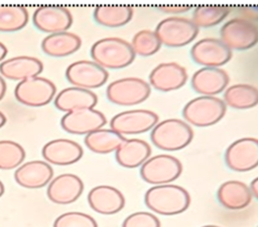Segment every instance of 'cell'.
I'll return each mask as SVG.
<instances>
[{"instance_id": "1", "label": "cell", "mask_w": 258, "mask_h": 227, "mask_svg": "<svg viewBox=\"0 0 258 227\" xmlns=\"http://www.w3.org/2000/svg\"><path fill=\"white\" fill-rule=\"evenodd\" d=\"M146 207L164 216L177 215L184 212L190 204L189 193L181 186L174 184L155 185L144 195Z\"/></svg>"}, {"instance_id": "2", "label": "cell", "mask_w": 258, "mask_h": 227, "mask_svg": "<svg viewBox=\"0 0 258 227\" xmlns=\"http://www.w3.org/2000/svg\"><path fill=\"white\" fill-rule=\"evenodd\" d=\"M93 61L104 68L120 69L130 65L135 59L131 43L119 37L97 40L91 47Z\"/></svg>"}, {"instance_id": "3", "label": "cell", "mask_w": 258, "mask_h": 227, "mask_svg": "<svg viewBox=\"0 0 258 227\" xmlns=\"http://www.w3.org/2000/svg\"><path fill=\"white\" fill-rule=\"evenodd\" d=\"M194 139L189 124L179 119H167L158 122L151 130L150 140L160 150L174 152L187 147Z\"/></svg>"}, {"instance_id": "4", "label": "cell", "mask_w": 258, "mask_h": 227, "mask_svg": "<svg viewBox=\"0 0 258 227\" xmlns=\"http://www.w3.org/2000/svg\"><path fill=\"white\" fill-rule=\"evenodd\" d=\"M227 111L224 99L217 96L201 95L190 99L182 108V117L187 124L205 128L219 123Z\"/></svg>"}, {"instance_id": "5", "label": "cell", "mask_w": 258, "mask_h": 227, "mask_svg": "<svg viewBox=\"0 0 258 227\" xmlns=\"http://www.w3.org/2000/svg\"><path fill=\"white\" fill-rule=\"evenodd\" d=\"M150 93V84L139 77H124L114 80L106 89L109 101L121 106L139 104L146 100Z\"/></svg>"}, {"instance_id": "6", "label": "cell", "mask_w": 258, "mask_h": 227, "mask_svg": "<svg viewBox=\"0 0 258 227\" xmlns=\"http://www.w3.org/2000/svg\"><path fill=\"white\" fill-rule=\"evenodd\" d=\"M200 28L191 19L171 16L162 19L155 27V33L161 44L168 47H181L192 42Z\"/></svg>"}, {"instance_id": "7", "label": "cell", "mask_w": 258, "mask_h": 227, "mask_svg": "<svg viewBox=\"0 0 258 227\" xmlns=\"http://www.w3.org/2000/svg\"><path fill=\"white\" fill-rule=\"evenodd\" d=\"M181 172L182 165L180 161L167 154L150 157L140 168L142 180L153 186L170 184L181 175Z\"/></svg>"}, {"instance_id": "8", "label": "cell", "mask_w": 258, "mask_h": 227, "mask_svg": "<svg viewBox=\"0 0 258 227\" xmlns=\"http://www.w3.org/2000/svg\"><path fill=\"white\" fill-rule=\"evenodd\" d=\"M55 84L42 76L19 81L14 88L16 100L31 107H40L48 104L55 97Z\"/></svg>"}, {"instance_id": "9", "label": "cell", "mask_w": 258, "mask_h": 227, "mask_svg": "<svg viewBox=\"0 0 258 227\" xmlns=\"http://www.w3.org/2000/svg\"><path fill=\"white\" fill-rule=\"evenodd\" d=\"M220 39L231 50H247L258 43V24L236 17L220 29Z\"/></svg>"}, {"instance_id": "10", "label": "cell", "mask_w": 258, "mask_h": 227, "mask_svg": "<svg viewBox=\"0 0 258 227\" xmlns=\"http://www.w3.org/2000/svg\"><path fill=\"white\" fill-rule=\"evenodd\" d=\"M158 123V116L152 110L137 108L115 115L110 121V129L116 133L136 135L151 131Z\"/></svg>"}, {"instance_id": "11", "label": "cell", "mask_w": 258, "mask_h": 227, "mask_svg": "<svg viewBox=\"0 0 258 227\" xmlns=\"http://www.w3.org/2000/svg\"><path fill=\"white\" fill-rule=\"evenodd\" d=\"M225 163L234 172H249L258 167V139L241 138L225 152Z\"/></svg>"}, {"instance_id": "12", "label": "cell", "mask_w": 258, "mask_h": 227, "mask_svg": "<svg viewBox=\"0 0 258 227\" xmlns=\"http://www.w3.org/2000/svg\"><path fill=\"white\" fill-rule=\"evenodd\" d=\"M66 77L74 86L93 89L104 85L109 78V73L95 61L78 60L67 67Z\"/></svg>"}, {"instance_id": "13", "label": "cell", "mask_w": 258, "mask_h": 227, "mask_svg": "<svg viewBox=\"0 0 258 227\" xmlns=\"http://www.w3.org/2000/svg\"><path fill=\"white\" fill-rule=\"evenodd\" d=\"M190 56L194 62L204 67H220L232 58V50L221 39L207 37L191 46Z\"/></svg>"}, {"instance_id": "14", "label": "cell", "mask_w": 258, "mask_h": 227, "mask_svg": "<svg viewBox=\"0 0 258 227\" xmlns=\"http://www.w3.org/2000/svg\"><path fill=\"white\" fill-rule=\"evenodd\" d=\"M34 26L48 34L68 31L73 24L71 11L61 5L46 4L40 5L32 15Z\"/></svg>"}, {"instance_id": "15", "label": "cell", "mask_w": 258, "mask_h": 227, "mask_svg": "<svg viewBox=\"0 0 258 227\" xmlns=\"http://www.w3.org/2000/svg\"><path fill=\"white\" fill-rule=\"evenodd\" d=\"M107 123L103 112L95 108H82L67 112L60 120L63 131L73 135H88L102 129Z\"/></svg>"}, {"instance_id": "16", "label": "cell", "mask_w": 258, "mask_h": 227, "mask_svg": "<svg viewBox=\"0 0 258 227\" xmlns=\"http://www.w3.org/2000/svg\"><path fill=\"white\" fill-rule=\"evenodd\" d=\"M84 191L82 179L75 174H60L47 185L46 195L54 204L67 205L77 201Z\"/></svg>"}, {"instance_id": "17", "label": "cell", "mask_w": 258, "mask_h": 227, "mask_svg": "<svg viewBox=\"0 0 258 227\" xmlns=\"http://www.w3.org/2000/svg\"><path fill=\"white\" fill-rule=\"evenodd\" d=\"M187 80L186 69L176 62L156 65L149 74V84L156 90L167 92L182 87Z\"/></svg>"}, {"instance_id": "18", "label": "cell", "mask_w": 258, "mask_h": 227, "mask_svg": "<svg viewBox=\"0 0 258 227\" xmlns=\"http://www.w3.org/2000/svg\"><path fill=\"white\" fill-rule=\"evenodd\" d=\"M53 178L52 167L46 161H29L20 165L14 172L16 183L27 189H38L49 184Z\"/></svg>"}, {"instance_id": "19", "label": "cell", "mask_w": 258, "mask_h": 227, "mask_svg": "<svg viewBox=\"0 0 258 227\" xmlns=\"http://www.w3.org/2000/svg\"><path fill=\"white\" fill-rule=\"evenodd\" d=\"M41 154L48 164L68 166L80 161L84 151L80 144L73 140L55 139L43 146Z\"/></svg>"}, {"instance_id": "20", "label": "cell", "mask_w": 258, "mask_h": 227, "mask_svg": "<svg viewBox=\"0 0 258 227\" xmlns=\"http://www.w3.org/2000/svg\"><path fill=\"white\" fill-rule=\"evenodd\" d=\"M88 203L97 213L112 215L120 212L125 206L123 194L115 187L99 185L88 193Z\"/></svg>"}, {"instance_id": "21", "label": "cell", "mask_w": 258, "mask_h": 227, "mask_svg": "<svg viewBox=\"0 0 258 227\" xmlns=\"http://www.w3.org/2000/svg\"><path fill=\"white\" fill-rule=\"evenodd\" d=\"M229 83L228 73L220 67H202L197 70L190 80L192 89L202 94L216 96L226 89Z\"/></svg>"}, {"instance_id": "22", "label": "cell", "mask_w": 258, "mask_h": 227, "mask_svg": "<svg viewBox=\"0 0 258 227\" xmlns=\"http://www.w3.org/2000/svg\"><path fill=\"white\" fill-rule=\"evenodd\" d=\"M43 70V63L36 57L20 55L3 60L0 63V73L5 78L22 81L38 76Z\"/></svg>"}, {"instance_id": "23", "label": "cell", "mask_w": 258, "mask_h": 227, "mask_svg": "<svg viewBox=\"0 0 258 227\" xmlns=\"http://www.w3.org/2000/svg\"><path fill=\"white\" fill-rule=\"evenodd\" d=\"M98 102V96L90 89L77 86L61 89L54 97V106L64 112H71L82 108H94Z\"/></svg>"}, {"instance_id": "24", "label": "cell", "mask_w": 258, "mask_h": 227, "mask_svg": "<svg viewBox=\"0 0 258 227\" xmlns=\"http://www.w3.org/2000/svg\"><path fill=\"white\" fill-rule=\"evenodd\" d=\"M151 155L150 145L141 139H125L115 152L117 163L128 169L141 167Z\"/></svg>"}, {"instance_id": "25", "label": "cell", "mask_w": 258, "mask_h": 227, "mask_svg": "<svg viewBox=\"0 0 258 227\" xmlns=\"http://www.w3.org/2000/svg\"><path fill=\"white\" fill-rule=\"evenodd\" d=\"M249 186L238 180H229L221 184L217 191L219 203L228 210H241L252 201Z\"/></svg>"}, {"instance_id": "26", "label": "cell", "mask_w": 258, "mask_h": 227, "mask_svg": "<svg viewBox=\"0 0 258 227\" xmlns=\"http://www.w3.org/2000/svg\"><path fill=\"white\" fill-rule=\"evenodd\" d=\"M82 45L79 35L63 31L45 36L41 41L42 51L51 57H66L75 53Z\"/></svg>"}, {"instance_id": "27", "label": "cell", "mask_w": 258, "mask_h": 227, "mask_svg": "<svg viewBox=\"0 0 258 227\" xmlns=\"http://www.w3.org/2000/svg\"><path fill=\"white\" fill-rule=\"evenodd\" d=\"M94 20L105 27L115 28L127 24L133 17V8L126 4H103L94 9Z\"/></svg>"}, {"instance_id": "28", "label": "cell", "mask_w": 258, "mask_h": 227, "mask_svg": "<svg viewBox=\"0 0 258 227\" xmlns=\"http://www.w3.org/2000/svg\"><path fill=\"white\" fill-rule=\"evenodd\" d=\"M125 139L112 129H99L86 135L84 143L93 153L106 155L116 152Z\"/></svg>"}, {"instance_id": "29", "label": "cell", "mask_w": 258, "mask_h": 227, "mask_svg": "<svg viewBox=\"0 0 258 227\" xmlns=\"http://www.w3.org/2000/svg\"><path fill=\"white\" fill-rule=\"evenodd\" d=\"M224 101L236 109H247L258 104V88L248 83H236L226 88Z\"/></svg>"}, {"instance_id": "30", "label": "cell", "mask_w": 258, "mask_h": 227, "mask_svg": "<svg viewBox=\"0 0 258 227\" xmlns=\"http://www.w3.org/2000/svg\"><path fill=\"white\" fill-rule=\"evenodd\" d=\"M230 11V7L224 4H201L195 6L191 20L199 28L214 27L220 24Z\"/></svg>"}, {"instance_id": "31", "label": "cell", "mask_w": 258, "mask_h": 227, "mask_svg": "<svg viewBox=\"0 0 258 227\" xmlns=\"http://www.w3.org/2000/svg\"><path fill=\"white\" fill-rule=\"evenodd\" d=\"M28 10L18 4H0V32H15L28 23Z\"/></svg>"}, {"instance_id": "32", "label": "cell", "mask_w": 258, "mask_h": 227, "mask_svg": "<svg viewBox=\"0 0 258 227\" xmlns=\"http://www.w3.org/2000/svg\"><path fill=\"white\" fill-rule=\"evenodd\" d=\"M25 159L23 147L10 140L0 141V170L17 169Z\"/></svg>"}, {"instance_id": "33", "label": "cell", "mask_w": 258, "mask_h": 227, "mask_svg": "<svg viewBox=\"0 0 258 227\" xmlns=\"http://www.w3.org/2000/svg\"><path fill=\"white\" fill-rule=\"evenodd\" d=\"M131 45L135 54L143 57L155 54L161 46V42L155 31L143 29L134 34Z\"/></svg>"}, {"instance_id": "34", "label": "cell", "mask_w": 258, "mask_h": 227, "mask_svg": "<svg viewBox=\"0 0 258 227\" xmlns=\"http://www.w3.org/2000/svg\"><path fill=\"white\" fill-rule=\"evenodd\" d=\"M53 227H98V224L87 213L71 211L59 215L54 220Z\"/></svg>"}, {"instance_id": "35", "label": "cell", "mask_w": 258, "mask_h": 227, "mask_svg": "<svg viewBox=\"0 0 258 227\" xmlns=\"http://www.w3.org/2000/svg\"><path fill=\"white\" fill-rule=\"evenodd\" d=\"M122 227H160V221L153 213L138 211L127 216Z\"/></svg>"}, {"instance_id": "36", "label": "cell", "mask_w": 258, "mask_h": 227, "mask_svg": "<svg viewBox=\"0 0 258 227\" xmlns=\"http://www.w3.org/2000/svg\"><path fill=\"white\" fill-rule=\"evenodd\" d=\"M156 7L165 13L178 14L188 11L194 6L191 4H159Z\"/></svg>"}, {"instance_id": "37", "label": "cell", "mask_w": 258, "mask_h": 227, "mask_svg": "<svg viewBox=\"0 0 258 227\" xmlns=\"http://www.w3.org/2000/svg\"><path fill=\"white\" fill-rule=\"evenodd\" d=\"M239 12L242 15L241 18L254 23L258 21V5H243L240 7Z\"/></svg>"}, {"instance_id": "38", "label": "cell", "mask_w": 258, "mask_h": 227, "mask_svg": "<svg viewBox=\"0 0 258 227\" xmlns=\"http://www.w3.org/2000/svg\"><path fill=\"white\" fill-rule=\"evenodd\" d=\"M250 191L252 193V196L255 197L258 200V177L254 178L250 183Z\"/></svg>"}, {"instance_id": "39", "label": "cell", "mask_w": 258, "mask_h": 227, "mask_svg": "<svg viewBox=\"0 0 258 227\" xmlns=\"http://www.w3.org/2000/svg\"><path fill=\"white\" fill-rule=\"evenodd\" d=\"M6 88H7L6 82H5L4 78H3V76L0 75V100L4 97V95L6 93Z\"/></svg>"}, {"instance_id": "40", "label": "cell", "mask_w": 258, "mask_h": 227, "mask_svg": "<svg viewBox=\"0 0 258 227\" xmlns=\"http://www.w3.org/2000/svg\"><path fill=\"white\" fill-rule=\"evenodd\" d=\"M6 55H7V47L2 42H0V63L3 61Z\"/></svg>"}, {"instance_id": "41", "label": "cell", "mask_w": 258, "mask_h": 227, "mask_svg": "<svg viewBox=\"0 0 258 227\" xmlns=\"http://www.w3.org/2000/svg\"><path fill=\"white\" fill-rule=\"evenodd\" d=\"M5 124H6V117L2 111H0V129L4 127Z\"/></svg>"}, {"instance_id": "42", "label": "cell", "mask_w": 258, "mask_h": 227, "mask_svg": "<svg viewBox=\"0 0 258 227\" xmlns=\"http://www.w3.org/2000/svg\"><path fill=\"white\" fill-rule=\"evenodd\" d=\"M4 191H5V187H4V184L2 183V181L0 180V197L4 194Z\"/></svg>"}, {"instance_id": "43", "label": "cell", "mask_w": 258, "mask_h": 227, "mask_svg": "<svg viewBox=\"0 0 258 227\" xmlns=\"http://www.w3.org/2000/svg\"><path fill=\"white\" fill-rule=\"evenodd\" d=\"M202 227H220V226H217V225H204Z\"/></svg>"}, {"instance_id": "44", "label": "cell", "mask_w": 258, "mask_h": 227, "mask_svg": "<svg viewBox=\"0 0 258 227\" xmlns=\"http://www.w3.org/2000/svg\"><path fill=\"white\" fill-rule=\"evenodd\" d=\"M257 227H258V226H257Z\"/></svg>"}]
</instances>
